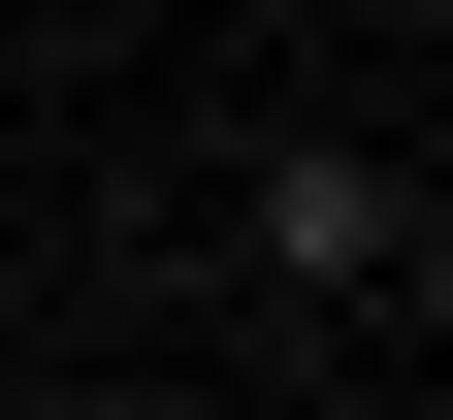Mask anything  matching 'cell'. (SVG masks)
I'll return each mask as SVG.
<instances>
[{
  "label": "cell",
  "instance_id": "cell-4",
  "mask_svg": "<svg viewBox=\"0 0 453 420\" xmlns=\"http://www.w3.org/2000/svg\"><path fill=\"white\" fill-rule=\"evenodd\" d=\"M357 33H421V65H453V0H357Z\"/></svg>",
  "mask_w": 453,
  "mask_h": 420
},
{
  "label": "cell",
  "instance_id": "cell-2",
  "mask_svg": "<svg viewBox=\"0 0 453 420\" xmlns=\"http://www.w3.org/2000/svg\"><path fill=\"white\" fill-rule=\"evenodd\" d=\"M259 420H388V388H357V355H324V388H259Z\"/></svg>",
  "mask_w": 453,
  "mask_h": 420
},
{
  "label": "cell",
  "instance_id": "cell-3",
  "mask_svg": "<svg viewBox=\"0 0 453 420\" xmlns=\"http://www.w3.org/2000/svg\"><path fill=\"white\" fill-rule=\"evenodd\" d=\"M97 420H259V388H97Z\"/></svg>",
  "mask_w": 453,
  "mask_h": 420
},
{
  "label": "cell",
  "instance_id": "cell-1",
  "mask_svg": "<svg viewBox=\"0 0 453 420\" xmlns=\"http://www.w3.org/2000/svg\"><path fill=\"white\" fill-rule=\"evenodd\" d=\"M226 291L324 324V355L421 324V291H453V162H421V130H259V162H226Z\"/></svg>",
  "mask_w": 453,
  "mask_h": 420
}]
</instances>
